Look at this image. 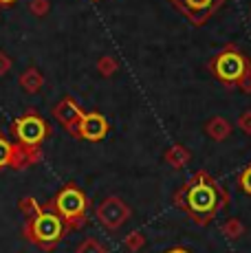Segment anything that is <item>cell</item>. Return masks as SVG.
<instances>
[{"label": "cell", "mask_w": 251, "mask_h": 253, "mask_svg": "<svg viewBox=\"0 0 251 253\" xmlns=\"http://www.w3.org/2000/svg\"><path fill=\"white\" fill-rule=\"evenodd\" d=\"M46 9H49V2H46V0H33L31 2V11L36 13V16H44Z\"/></svg>", "instance_id": "cell-15"}, {"label": "cell", "mask_w": 251, "mask_h": 253, "mask_svg": "<svg viewBox=\"0 0 251 253\" xmlns=\"http://www.w3.org/2000/svg\"><path fill=\"white\" fill-rule=\"evenodd\" d=\"M207 134H209L211 139H216V141H223L227 134H229V130H231V126L227 124V121L223 119V117H214V119L207 124Z\"/></svg>", "instance_id": "cell-10"}, {"label": "cell", "mask_w": 251, "mask_h": 253, "mask_svg": "<svg viewBox=\"0 0 251 253\" xmlns=\"http://www.w3.org/2000/svg\"><path fill=\"white\" fill-rule=\"evenodd\" d=\"M64 233V222L57 211H38L31 225L27 227V236L42 247H53Z\"/></svg>", "instance_id": "cell-3"}, {"label": "cell", "mask_w": 251, "mask_h": 253, "mask_svg": "<svg viewBox=\"0 0 251 253\" xmlns=\"http://www.w3.org/2000/svg\"><path fill=\"white\" fill-rule=\"evenodd\" d=\"M16 163V150L11 148V143L9 141H4L0 137V168H4V165H13Z\"/></svg>", "instance_id": "cell-12"}, {"label": "cell", "mask_w": 251, "mask_h": 253, "mask_svg": "<svg viewBox=\"0 0 251 253\" xmlns=\"http://www.w3.org/2000/svg\"><path fill=\"white\" fill-rule=\"evenodd\" d=\"M20 84L25 86L27 92H38V90L42 88V75L36 69H29L25 75L20 77Z\"/></svg>", "instance_id": "cell-11"}, {"label": "cell", "mask_w": 251, "mask_h": 253, "mask_svg": "<svg viewBox=\"0 0 251 253\" xmlns=\"http://www.w3.org/2000/svg\"><path fill=\"white\" fill-rule=\"evenodd\" d=\"M225 231H227V236L234 238V236H238V233L243 231V227H240V222H238V220H229V222L225 225Z\"/></svg>", "instance_id": "cell-18"}, {"label": "cell", "mask_w": 251, "mask_h": 253, "mask_svg": "<svg viewBox=\"0 0 251 253\" xmlns=\"http://www.w3.org/2000/svg\"><path fill=\"white\" fill-rule=\"evenodd\" d=\"M137 242H141V236H139V233H134V236H130L128 238V249H137Z\"/></svg>", "instance_id": "cell-21"}, {"label": "cell", "mask_w": 251, "mask_h": 253, "mask_svg": "<svg viewBox=\"0 0 251 253\" xmlns=\"http://www.w3.org/2000/svg\"><path fill=\"white\" fill-rule=\"evenodd\" d=\"M178 203L185 207V211L192 218H196L199 222H207L220 205V192L214 183L207 178L205 172H201L199 176H194L190 183L183 187Z\"/></svg>", "instance_id": "cell-1"}, {"label": "cell", "mask_w": 251, "mask_h": 253, "mask_svg": "<svg viewBox=\"0 0 251 253\" xmlns=\"http://www.w3.org/2000/svg\"><path fill=\"white\" fill-rule=\"evenodd\" d=\"M238 126L245 130L247 134H251V113H245V115H240V119H238Z\"/></svg>", "instance_id": "cell-19"}, {"label": "cell", "mask_w": 251, "mask_h": 253, "mask_svg": "<svg viewBox=\"0 0 251 253\" xmlns=\"http://www.w3.org/2000/svg\"><path fill=\"white\" fill-rule=\"evenodd\" d=\"M53 115H55V119L60 121L71 134H77V130H80V121H82V117H84V113H82V108L77 106L75 99L64 97V99L55 106Z\"/></svg>", "instance_id": "cell-7"}, {"label": "cell", "mask_w": 251, "mask_h": 253, "mask_svg": "<svg viewBox=\"0 0 251 253\" xmlns=\"http://www.w3.org/2000/svg\"><path fill=\"white\" fill-rule=\"evenodd\" d=\"M108 134V121L106 117H101L99 113H84L80 121V130L77 137L88 139V141H101Z\"/></svg>", "instance_id": "cell-8"}, {"label": "cell", "mask_w": 251, "mask_h": 253, "mask_svg": "<svg viewBox=\"0 0 251 253\" xmlns=\"http://www.w3.org/2000/svg\"><path fill=\"white\" fill-rule=\"evenodd\" d=\"M49 134V126L36 113H27L13 124V137L18 139V143L25 148H36Z\"/></svg>", "instance_id": "cell-4"}, {"label": "cell", "mask_w": 251, "mask_h": 253, "mask_svg": "<svg viewBox=\"0 0 251 253\" xmlns=\"http://www.w3.org/2000/svg\"><path fill=\"white\" fill-rule=\"evenodd\" d=\"M170 2L174 4L181 13H185L190 22L203 24L223 7L225 0H170Z\"/></svg>", "instance_id": "cell-6"}, {"label": "cell", "mask_w": 251, "mask_h": 253, "mask_svg": "<svg viewBox=\"0 0 251 253\" xmlns=\"http://www.w3.org/2000/svg\"><path fill=\"white\" fill-rule=\"evenodd\" d=\"M9 66H11V62H9V57L0 53V75H2V73H7V71H9Z\"/></svg>", "instance_id": "cell-20"}, {"label": "cell", "mask_w": 251, "mask_h": 253, "mask_svg": "<svg viewBox=\"0 0 251 253\" xmlns=\"http://www.w3.org/2000/svg\"><path fill=\"white\" fill-rule=\"evenodd\" d=\"M16 0H0V7H9V4H13Z\"/></svg>", "instance_id": "cell-22"}, {"label": "cell", "mask_w": 251, "mask_h": 253, "mask_svg": "<svg viewBox=\"0 0 251 253\" xmlns=\"http://www.w3.org/2000/svg\"><path fill=\"white\" fill-rule=\"evenodd\" d=\"M240 187H243L245 194H249L251 196V165L245 169L243 174H240Z\"/></svg>", "instance_id": "cell-14"}, {"label": "cell", "mask_w": 251, "mask_h": 253, "mask_svg": "<svg viewBox=\"0 0 251 253\" xmlns=\"http://www.w3.org/2000/svg\"><path fill=\"white\" fill-rule=\"evenodd\" d=\"M170 253H187V251H183V249H174V251H170Z\"/></svg>", "instance_id": "cell-23"}, {"label": "cell", "mask_w": 251, "mask_h": 253, "mask_svg": "<svg viewBox=\"0 0 251 253\" xmlns=\"http://www.w3.org/2000/svg\"><path fill=\"white\" fill-rule=\"evenodd\" d=\"M55 209L62 218L77 222L86 213V196L77 187H64L55 196Z\"/></svg>", "instance_id": "cell-5"}, {"label": "cell", "mask_w": 251, "mask_h": 253, "mask_svg": "<svg viewBox=\"0 0 251 253\" xmlns=\"http://www.w3.org/2000/svg\"><path fill=\"white\" fill-rule=\"evenodd\" d=\"M211 71L220 82H227V84H243V80L251 73L245 55L236 48L220 51L211 62Z\"/></svg>", "instance_id": "cell-2"}, {"label": "cell", "mask_w": 251, "mask_h": 253, "mask_svg": "<svg viewBox=\"0 0 251 253\" xmlns=\"http://www.w3.org/2000/svg\"><path fill=\"white\" fill-rule=\"evenodd\" d=\"M99 69L104 75H110V73H115V69H117V64H115V60H108V57H104V60L99 62Z\"/></svg>", "instance_id": "cell-17"}, {"label": "cell", "mask_w": 251, "mask_h": 253, "mask_svg": "<svg viewBox=\"0 0 251 253\" xmlns=\"http://www.w3.org/2000/svg\"><path fill=\"white\" fill-rule=\"evenodd\" d=\"M167 161L174 163V165H183V163L190 161V154H187L181 145H176V148H172L170 152H167Z\"/></svg>", "instance_id": "cell-13"}, {"label": "cell", "mask_w": 251, "mask_h": 253, "mask_svg": "<svg viewBox=\"0 0 251 253\" xmlns=\"http://www.w3.org/2000/svg\"><path fill=\"white\" fill-rule=\"evenodd\" d=\"M80 253H104V251H101V247H99L97 240H86L84 247L80 249Z\"/></svg>", "instance_id": "cell-16"}, {"label": "cell", "mask_w": 251, "mask_h": 253, "mask_svg": "<svg viewBox=\"0 0 251 253\" xmlns=\"http://www.w3.org/2000/svg\"><path fill=\"white\" fill-rule=\"evenodd\" d=\"M99 218L110 229H117L126 218H128V207H124L119 201H106L104 205L99 207Z\"/></svg>", "instance_id": "cell-9"}]
</instances>
